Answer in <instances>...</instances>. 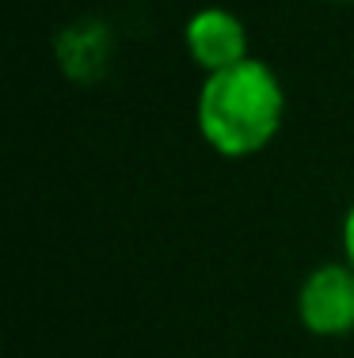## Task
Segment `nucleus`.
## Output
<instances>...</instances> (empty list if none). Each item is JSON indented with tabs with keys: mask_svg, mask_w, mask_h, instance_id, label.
<instances>
[{
	"mask_svg": "<svg viewBox=\"0 0 354 358\" xmlns=\"http://www.w3.org/2000/svg\"><path fill=\"white\" fill-rule=\"evenodd\" d=\"M297 317L313 336H347L354 331V267L324 263L305 278L297 294Z\"/></svg>",
	"mask_w": 354,
	"mask_h": 358,
	"instance_id": "f03ea898",
	"label": "nucleus"
},
{
	"mask_svg": "<svg viewBox=\"0 0 354 358\" xmlns=\"http://www.w3.org/2000/svg\"><path fill=\"white\" fill-rule=\"evenodd\" d=\"M286 96L271 65L248 62L221 73H206L198 92V130L221 157H251L282 126Z\"/></svg>",
	"mask_w": 354,
	"mask_h": 358,
	"instance_id": "f257e3e1",
	"label": "nucleus"
},
{
	"mask_svg": "<svg viewBox=\"0 0 354 358\" xmlns=\"http://www.w3.org/2000/svg\"><path fill=\"white\" fill-rule=\"evenodd\" d=\"M57 62L61 69L73 76V80H91L99 76L107 62V31L103 23H84V27H73L57 38Z\"/></svg>",
	"mask_w": 354,
	"mask_h": 358,
	"instance_id": "20e7f679",
	"label": "nucleus"
},
{
	"mask_svg": "<svg viewBox=\"0 0 354 358\" xmlns=\"http://www.w3.org/2000/svg\"><path fill=\"white\" fill-rule=\"evenodd\" d=\"M183 38H187L191 57L206 73H221V69L248 62V31L225 8H202V12H195L187 20Z\"/></svg>",
	"mask_w": 354,
	"mask_h": 358,
	"instance_id": "7ed1b4c3",
	"label": "nucleus"
},
{
	"mask_svg": "<svg viewBox=\"0 0 354 358\" xmlns=\"http://www.w3.org/2000/svg\"><path fill=\"white\" fill-rule=\"evenodd\" d=\"M343 252H347V263L354 267V202L347 210V221H343Z\"/></svg>",
	"mask_w": 354,
	"mask_h": 358,
	"instance_id": "39448f33",
	"label": "nucleus"
}]
</instances>
